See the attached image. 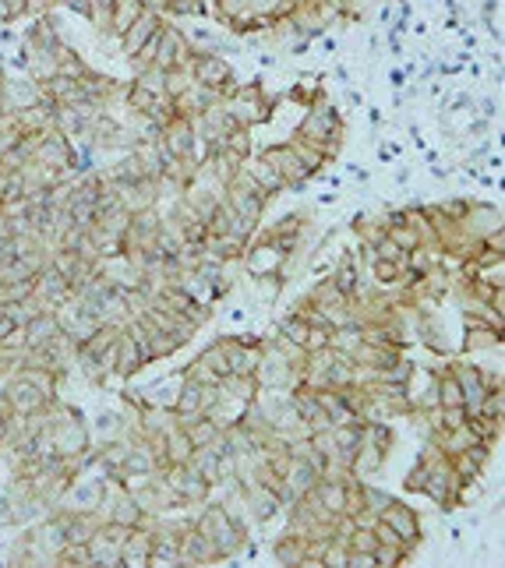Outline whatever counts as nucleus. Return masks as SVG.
<instances>
[{"instance_id":"f257e3e1","label":"nucleus","mask_w":505,"mask_h":568,"mask_svg":"<svg viewBox=\"0 0 505 568\" xmlns=\"http://www.w3.org/2000/svg\"><path fill=\"white\" fill-rule=\"evenodd\" d=\"M381 523H389V526L396 530V536H399L403 543H410V547L421 540V523H417V515L406 508V505H396V502H392L386 512H381Z\"/></svg>"},{"instance_id":"f03ea898","label":"nucleus","mask_w":505,"mask_h":568,"mask_svg":"<svg viewBox=\"0 0 505 568\" xmlns=\"http://www.w3.org/2000/svg\"><path fill=\"white\" fill-rule=\"evenodd\" d=\"M198 364L209 367L220 382H226V378H230V360H226V346L223 343H212L209 349H202V360Z\"/></svg>"},{"instance_id":"7ed1b4c3","label":"nucleus","mask_w":505,"mask_h":568,"mask_svg":"<svg viewBox=\"0 0 505 568\" xmlns=\"http://www.w3.org/2000/svg\"><path fill=\"white\" fill-rule=\"evenodd\" d=\"M360 505L364 508H375V515H381L389 505H392V494H386V491H378V487H360Z\"/></svg>"},{"instance_id":"20e7f679","label":"nucleus","mask_w":505,"mask_h":568,"mask_svg":"<svg viewBox=\"0 0 505 568\" xmlns=\"http://www.w3.org/2000/svg\"><path fill=\"white\" fill-rule=\"evenodd\" d=\"M198 75H202V82H209V85H220V82L226 78V67H223V60H205V64L198 67Z\"/></svg>"},{"instance_id":"39448f33","label":"nucleus","mask_w":505,"mask_h":568,"mask_svg":"<svg viewBox=\"0 0 505 568\" xmlns=\"http://www.w3.org/2000/svg\"><path fill=\"white\" fill-rule=\"evenodd\" d=\"M375 275H378L381 282H392V279H399V262H386V258H381V262L375 265Z\"/></svg>"}]
</instances>
